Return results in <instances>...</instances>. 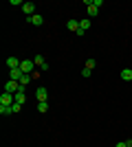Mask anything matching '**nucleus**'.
<instances>
[{
    "label": "nucleus",
    "mask_w": 132,
    "mask_h": 147,
    "mask_svg": "<svg viewBox=\"0 0 132 147\" xmlns=\"http://www.w3.org/2000/svg\"><path fill=\"white\" fill-rule=\"evenodd\" d=\"M33 68H35V61H33V59H22L20 70H22L24 75H33Z\"/></svg>",
    "instance_id": "1"
},
{
    "label": "nucleus",
    "mask_w": 132,
    "mask_h": 147,
    "mask_svg": "<svg viewBox=\"0 0 132 147\" xmlns=\"http://www.w3.org/2000/svg\"><path fill=\"white\" fill-rule=\"evenodd\" d=\"M20 88H22V84H20V81H13V79H9L5 84V92H11V94H16Z\"/></svg>",
    "instance_id": "2"
},
{
    "label": "nucleus",
    "mask_w": 132,
    "mask_h": 147,
    "mask_svg": "<svg viewBox=\"0 0 132 147\" xmlns=\"http://www.w3.org/2000/svg\"><path fill=\"white\" fill-rule=\"evenodd\" d=\"M16 103V99H13L11 92H5V94H0V105H13Z\"/></svg>",
    "instance_id": "3"
},
{
    "label": "nucleus",
    "mask_w": 132,
    "mask_h": 147,
    "mask_svg": "<svg viewBox=\"0 0 132 147\" xmlns=\"http://www.w3.org/2000/svg\"><path fill=\"white\" fill-rule=\"evenodd\" d=\"M35 99H38V103H40V101H46V99H49V92H46V88L40 86L38 90H35Z\"/></svg>",
    "instance_id": "4"
},
{
    "label": "nucleus",
    "mask_w": 132,
    "mask_h": 147,
    "mask_svg": "<svg viewBox=\"0 0 132 147\" xmlns=\"http://www.w3.org/2000/svg\"><path fill=\"white\" fill-rule=\"evenodd\" d=\"M86 5H88V18H95V16H97V13H99V9H97V7H95V2L93 0H86Z\"/></svg>",
    "instance_id": "5"
},
{
    "label": "nucleus",
    "mask_w": 132,
    "mask_h": 147,
    "mask_svg": "<svg viewBox=\"0 0 132 147\" xmlns=\"http://www.w3.org/2000/svg\"><path fill=\"white\" fill-rule=\"evenodd\" d=\"M22 70H20V68H11V70H9V79H13V81H20L22 79Z\"/></svg>",
    "instance_id": "6"
},
{
    "label": "nucleus",
    "mask_w": 132,
    "mask_h": 147,
    "mask_svg": "<svg viewBox=\"0 0 132 147\" xmlns=\"http://www.w3.org/2000/svg\"><path fill=\"white\" fill-rule=\"evenodd\" d=\"M22 11L31 18V16H35V5H33V2H24V5H22Z\"/></svg>",
    "instance_id": "7"
},
{
    "label": "nucleus",
    "mask_w": 132,
    "mask_h": 147,
    "mask_svg": "<svg viewBox=\"0 0 132 147\" xmlns=\"http://www.w3.org/2000/svg\"><path fill=\"white\" fill-rule=\"evenodd\" d=\"M29 22H31L33 26H42V24H44V18L40 16V13H35V16H31V18H29Z\"/></svg>",
    "instance_id": "8"
},
{
    "label": "nucleus",
    "mask_w": 132,
    "mask_h": 147,
    "mask_svg": "<svg viewBox=\"0 0 132 147\" xmlns=\"http://www.w3.org/2000/svg\"><path fill=\"white\" fill-rule=\"evenodd\" d=\"M20 64H22V61H20L18 57H9V59H7V66H9V70H11V68H20Z\"/></svg>",
    "instance_id": "9"
},
{
    "label": "nucleus",
    "mask_w": 132,
    "mask_h": 147,
    "mask_svg": "<svg viewBox=\"0 0 132 147\" xmlns=\"http://www.w3.org/2000/svg\"><path fill=\"white\" fill-rule=\"evenodd\" d=\"M66 29L77 33V31H79V22H77V20H68V22H66Z\"/></svg>",
    "instance_id": "10"
},
{
    "label": "nucleus",
    "mask_w": 132,
    "mask_h": 147,
    "mask_svg": "<svg viewBox=\"0 0 132 147\" xmlns=\"http://www.w3.org/2000/svg\"><path fill=\"white\" fill-rule=\"evenodd\" d=\"M119 77H121L123 81H132V68H123Z\"/></svg>",
    "instance_id": "11"
},
{
    "label": "nucleus",
    "mask_w": 132,
    "mask_h": 147,
    "mask_svg": "<svg viewBox=\"0 0 132 147\" xmlns=\"http://www.w3.org/2000/svg\"><path fill=\"white\" fill-rule=\"evenodd\" d=\"M90 26H93V24H90V18H84V20H79V29H82V31H88Z\"/></svg>",
    "instance_id": "12"
},
{
    "label": "nucleus",
    "mask_w": 132,
    "mask_h": 147,
    "mask_svg": "<svg viewBox=\"0 0 132 147\" xmlns=\"http://www.w3.org/2000/svg\"><path fill=\"white\" fill-rule=\"evenodd\" d=\"M0 114H2V117H7V114H13L11 105H0Z\"/></svg>",
    "instance_id": "13"
},
{
    "label": "nucleus",
    "mask_w": 132,
    "mask_h": 147,
    "mask_svg": "<svg viewBox=\"0 0 132 147\" xmlns=\"http://www.w3.org/2000/svg\"><path fill=\"white\" fill-rule=\"evenodd\" d=\"M33 61H35V66H40V68H42L44 64H46V61H44V57H42V55H35V57H33Z\"/></svg>",
    "instance_id": "14"
},
{
    "label": "nucleus",
    "mask_w": 132,
    "mask_h": 147,
    "mask_svg": "<svg viewBox=\"0 0 132 147\" xmlns=\"http://www.w3.org/2000/svg\"><path fill=\"white\" fill-rule=\"evenodd\" d=\"M38 112H49V103H46V101H40L38 103Z\"/></svg>",
    "instance_id": "15"
},
{
    "label": "nucleus",
    "mask_w": 132,
    "mask_h": 147,
    "mask_svg": "<svg viewBox=\"0 0 132 147\" xmlns=\"http://www.w3.org/2000/svg\"><path fill=\"white\" fill-rule=\"evenodd\" d=\"M31 79H33V75H22V79H20V84H22V86H26V84H29Z\"/></svg>",
    "instance_id": "16"
},
{
    "label": "nucleus",
    "mask_w": 132,
    "mask_h": 147,
    "mask_svg": "<svg viewBox=\"0 0 132 147\" xmlns=\"http://www.w3.org/2000/svg\"><path fill=\"white\" fill-rule=\"evenodd\" d=\"M95 66H97V61H95V59H86V68H88V70H93Z\"/></svg>",
    "instance_id": "17"
},
{
    "label": "nucleus",
    "mask_w": 132,
    "mask_h": 147,
    "mask_svg": "<svg viewBox=\"0 0 132 147\" xmlns=\"http://www.w3.org/2000/svg\"><path fill=\"white\" fill-rule=\"evenodd\" d=\"M20 108H22V103H13V105H11L13 112H20Z\"/></svg>",
    "instance_id": "18"
},
{
    "label": "nucleus",
    "mask_w": 132,
    "mask_h": 147,
    "mask_svg": "<svg viewBox=\"0 0 132 147\" xmlns=\"http://www.w3.org/2000/svg\"><path fill=\"white\" fill-rule=\"evenodd\" d=\"M90 73H93V70H88V68H84V70H82V77H90Z\"/></svg>",
    "instance_id": "19"
},
{
    "label": "nucleus",
    "mask_w": 132,
    "mask_h": 147,
    "mask_svg": "<svg viewBox=\"0 0 132 147\" xmlns=\"http://www.w3.org/2000/svg\"><path fill=\"white\" fill-rule=\"evenodd\" d=\"M114 147H128V145H126V141H121V143H117Z\"/></svg>",
    "instance_id": "20"
}]
</instances>
